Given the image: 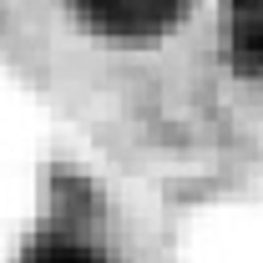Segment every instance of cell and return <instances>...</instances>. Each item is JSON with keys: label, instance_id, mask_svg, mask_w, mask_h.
I'll return each instance as SVG.
<instances>
[{"label": "cell", "instance_id": "1", "mask_svg": "<svg viewBox=\"0 0 263 263\" xmlns=\"http://www.w3.org/2000/svg\"><path fill=\"white\" fill-rule=\"evenodd\" d=\"M71 15L86 26L91 35H106V41H122V46H142V41H162L172 35L193 0H66Z\"/></svg>", "mask_w": 263, "mask_h": 263}, {"label": "cell", "instance_id": "3", "mask_svg": "<svg viewBox=\"0 0 263 263\" xmlns=\"http://www.w3.org/2000/svg\"><path fill=\"white\" fill-rule=\"evenodd\" d=\"M21 263H106V258L91 243H76V238H41V243L26 248Z\"/></svg>", "mask_w": 263, "mask_h": 263}, {"label": "cell", "instance_id": "2", "mask_svg": "<svg viewBox=\"0 0 263 263\" xmlns=\"http://www.w3.org/2000/svg\"><path fill=\"white\" fill-rule=\"evenodd\" d=\"M228 56L243 76H263V0H228Z\"/></svg>", "mask_w": 263, "mask_h": 263}]
</instances>
